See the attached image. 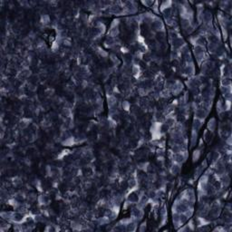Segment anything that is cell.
<instances>
[{
  "label": "cell",
  "mask_w": 232,
  "mask_h": 232,
  "mask_svg": "<svg viewBox=\"0 0 232 232\" xmlns=\"http://www.w3.org/2000/svg\"><path fill=\"white\" fill-rule=\"evenodd\" d=\"M203 123H204V121H201V120L197 119V118H194L193 122H192V131L199 133V131L201 129V127L203 125Z\"/></svg>",
  "instance_id": "277c9868"
},
{
  "label": "cell",
  "mask_w": 232,
  "mask_h": 232,
  "mask_svg": "<svg viewBox=\"0 0 232 232\" xmlns=\"http://www.w3.org/2000/svg\"><path fill=\"white\" fill-rule=\"evenodd\" d=\"M216 128H217V120H216L215 118H211V119L209 121L208 124H207V129L209 130V131L214 133V131L216 130Z\"/></svg>",
  "instance_id": "8992f818"
},
{
  "label": "cell",
  "mask_w": 232,
  "mask_h": 232,
  "mask_svg": "<svg viewBox=\"0 0 232 232\" xmlns=\"http://www.w3.org/2000/svg\"><path fill=\"white\" fill-rule=\"evenodd\" d=\"M169 170H170V172H171V175H173V176L178 175L181 171V164L176 163V162H172L171 165L170 166Z\"/></svg>",
  "instance_id": "3957f363"
},
{
  "label": "cell",
  "mask_w": 232,
  "mask_h": 232,
  "mask_svg": "<svg viewBox=\"0 0 232 232\" xmlns=\"http://www.w3.org/2000/svg\"><path fill=\"white\" fill-rule=\"evenodd\" d=\"M197 141H198V133L192 131L191 134H190V148H193L195 145L197 144Z\"/></svg>",
  "instance_id": "ba28073f"
},
{
  "label": "cell",
  "mask_w": 232,
  "mask_h": 232,
  "mask_svg": "<svg viewBox=\"0 0 232 232\" xmlns=\"http://www.w3.org/2000/svg\"><path fill=\"white\" fill-rule=\"evenodd\" d=\"M206 47L205 46H200V45H193V53L194 55H198V54H201L206 53Z\"/></svg>",
  "instance_id": "52a82bcc"
},
{
  "label": "cell",
  "mask_w": 232,
  "mask_h": 232,
  "mask_svg": "<svg viewBox=\"0 0 232 232\" xmlns=\"http://www.w3.org/2000/svg\"><path fill=\"white\" fill-rule=\"evenodd\" d=\"M213 137H214V134H213V132H210V131H209L208 129H206L205 131H204V133H203L202 140H203V142H207V143H209V142L212 141Z\"/></svg>",
  "instance_id": "5b68a950"
},
{
  "label": "cell",
  "mask_w": 232,
  "mask_h": 232,
  "mask_svg": "<svg viewBox=\"0 0 232 232\" xmlns=\"http://www.w3.org/2000/svg\"><path fill=\"white\" fill-rule=\"evenodd\" d=\"M122 106H123V109L124 111H129L130 109H131V104H130L128 101H123V104H122Z\"/></svg>",
  "instance_id": "8fae6325"
},
{
  "label": "cell",
  "mask_w": 232,
  "mask_h": 232,
  "mask_svg": "<svg viewBox=\"0 0 232 232\" xmlns=\"http://www.w3.org/2000/svg\"><path fill=\"white\" fill-rule=\"evenodd\" d=\"M220 86H231V80L228 77H221Z\"/></svg>",
  "instance_id": "30bf717a"
},
{
  "label": "cell",
  "mask_w": 232,
  "mask_h": 232,
  "mask_svg": "<svg viewBox=\"0 0 232 232\" xmlns=\"http://www.w3.org/2000/svg\"><path fill=\"white\" fill-rule=\"evenodd\" d=\"M194 114H195V118L200 119V120H201V121H204V120H205V119L207 118L209 113L207 112V111H206L205 109L202 108V107L200 105V106H198L196 109H195V111H194Z\"/></svg>",
  "instance_id": "6da1fadb"
},
{
  "label": "cell",
  "mask_w": 232,
  "mask_h": 232,
  "mask_svg": "<svg viewBox=\"0 0 232 232\" xmlns=\"http://www.w3.org/2000/svg\"><path fill=\"white\" fill-rule=\"evenodd\" d=\"M146 222H142V223L140 225V228H139V231H141V232H142V231H144L145 229H146Z\"/></svg>",
  "instance_id": "4fadbf2b"
},
{
  "label": "cell",
  "mask_w": 232,
  "mask_h": 232,
  "mask_svg": "<svg viewBox=\"0 0 232 232\" xmlns=\"http://www.w3.org/2000/svg\"><path fill=\"white\" fill-rule=\"evenodd\" d=\"M220 75L221 77H228L231 76V67L230 64H222L220 67Z\"/></svg>",
  "instance_id": "7a4b0ae2"
},
{
  "label": "cell",
  "mask_w": 232,
  "mask_h": 232,
  "mask_svg": "<svg viewBox=\"0 0 232 232\" xmlns=\"http://www.w3.org/2000/svg\"><path fill=\"white\" fill-rule=\"evenodd\" d=\"M142 4L144 5L147 7H152V5L154 4V2L153 1H144V2H142Z\"/></svg>",
  "instance_id": "7c38bea8"
},
{
  "label": "cell",
  "mask_w": 232,
  "mask_h": 232,
  "mask_svg": "<svg viewBox=\"0 0 232 232\" xmlns=\"http://www.w3.org/2000/svg\"><path fill=\"white\" fill-rule=\"evenodd\" d=\"M202 149H196L193 152H192V161L193 162H196L200 160V158L201 156V153H202Z\"/></svg>",
  "instance_id": "9c48e42d"
}]
</instances>
